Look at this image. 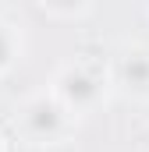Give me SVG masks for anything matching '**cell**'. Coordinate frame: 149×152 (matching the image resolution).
Listing matches in <instances>:
<instances>
[{"instance_id":"obj_6","label":"cell","mask_w":149,"mask_h":152,"mask_svg":"<svg viewBox=\"0 0 149 152\" xmlns=\"http://www.w3.org/2000/svg\"><path fill=\"white\" fill-rule=\"evenodd\" d=\"M0 152H7V142H4V131H0Z\"/></svg>"},{"instance_id":"obj_3","label":"cell","mask_w":149,"mask_h":152,"mask_svg":"<svg viewBox=\"0 0 149 152\" xmlns=\"http://www.w3.org/2000/svg\"><path fill=\"white\" fill-rule=\"evenodd\" d=\"M110 81L131 103H149V46L131 42L110 64Z\"/></svg>"},{"instance_id":"obj_5","label":"cell","mask_w":149,"mask_h":152,"mask_svg":"<svg viewBox=\"0 0 149 152\" xmlns=\"http://www.w3.org/2000/svg\"><path fill=\"white\" fill-rule=\"evenodd\" d=\"M39 7L57 21H78L92 11V0H39Z\"/></svg>"},{"instance_id":"obj_1","label":"cell","mask_w":149,"mask_h":152,"mask_svg":"<svg viewBox=\"0 0 149 152\" xmlns=\"http://www.w3.org/2000/svg\"><path fill=\"white\" fill-rule=\"evenodd\" d=\"M114 81H110V67L100 60H68L60 64L53 78H50V92L53 99L78 120V117L96 113L107 96H110Z\"/></svg>"},{"instance_id":"obj_4","label":"cell","mask_w":149,"mask_h":152,"mask_svg":"<svg viewBox=\"0 0 149 152\" xmlns=\"http://www.w3.org/2000/svg\"><path fill=\"white\" fill-rule=\"evenodd\" d=\"M21 53H25V36L14 21L0 18V78L11 75L18 64H21Z\"/></svg>"},{"instance_id":"obj_2","label":"cell","mask_w":149,"mask_h":152,"mask_svg":"<svg viewBox=\"0 0 149 152\" xmlns=\"http://www.w3.org/2000/svg\"><path fill=\"white\" fill-rule=\"evenodd\" d=\"M14 127L29 145H60L74 127V117L53 99L50 88L25 96L14 110Z\"/></svg>"}]
</instances>
